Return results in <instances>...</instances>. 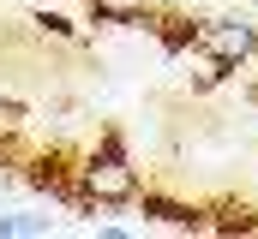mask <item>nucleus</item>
<instances>
[{
	"mask_svg": "<svg viewBox=\"0 0 258 239\" xmlns=\"http://www.w3.org/2000/svg\"><path fill=\"white\" fill-rule=\"evenodd\" d=\"M78 185H84L96 203H126V197H138V179H132V168L120 162V150H114V144L78 168Z\"/></svg>",
	"mask_w": 258,
	"mask_h": 239,
	"instance_id": "nucleus-1",
	"label": "nucleus"
},
{
	"mask_svg": "<svg viewBox=\"0 0 258 239\" xmlns=\"http://www.w3.org/2000/svg\"><path fill=\"white\" fill-rule=\"evenodd\" d=\"M192 48H204V54L216 60V66H234V60H246L258 48V30L252 24H240V18H222V24H198Z\"/></svg>",
	"mask_w": 258,
	"mask_h": 239,
	"instance_id": "nucleus-2",
	"label": "nucleus"
},
{
	"mask_svg": "<svg viewBox=\"0 0 258 239\" xmlns=\"http://www.w3.org/2000/svg\"><path fill=\"white\" fill-rule=\"evenodd\" d=\"M144 215H156V221H168V227H198V209L174 203V197H144Z\"/></svg>",
	"mask_w": 258,
	"mask_h": 239,
	"instance_id": "nucleus-3",
	"label": "nucleus"
},
{
	"mask_svg": "<svg viewBox=\"0 0 258 239\" xmlns=\"http://www.w3.org/2000/svg\"><path fill=\"white\" fill-rule=\"evenodd\" d=\"M30 233H48V221H36V215H0V239H30Z\"/></svg>",
	"mask_w": 258,
	"mask_h": 239,
	"instance_id": "nucleus-4",
	"label": "nucleus"
},
{
	"mask_svg": "<svg viewBox=\"0 0 258 239\" xmlns=\"http://www.w3.org/2000/svg\"><path fill=\"white\" fill-rule=\"evenodd\" d=\"M36 24H42V30H54V36H72V24H66V18H54V12H42Z\"/></svg>",
	"mask_w": 258,
	"mask_h": 239,
	"instance_id": "nucleus-5",
	"label": "nucleus"
}]
</instances>
